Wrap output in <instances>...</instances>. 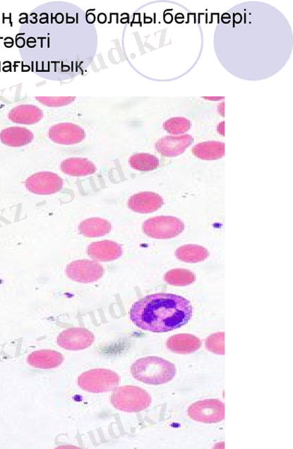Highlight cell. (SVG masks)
<instances>
[{"label": "cell", "instance_id": "cell-21", "mask_svg": "<svg viewBox=\"0 0 293 449\" xmlns=\"http://www.w3.org/2000/svg\"><path fill=\"white\" fill-rule=\"evenodd\" d=\"M177 258L183 262L198 263L209 258L210 252L205 247L196 245L181 246L176 251Z\"/></svg>", "mask_w": 293, "mask_h": 449}, {"label": "cell", "instance_id": "cell-6", "mask_svg": "<svg viewBox=\"0 0 293 449\" xmlns=\"http://www.w3.org/2000/svg\"><path fill=\"white\" fill-rule=\"evenodd\" d=\"M189 417L201 423H217L225 419V405L218 399L199 400L189 407Z\"/></svg>", "mask_w": 293, "mask_h": 449}, {"label": "cell", "instance_id": "cell-20", "mask_svg": "<svg viewBox=\"0 0 293 449\" xmlns=\"http://www.w3.org/2000/svg\"><path fill=\"white\" fill-rule=\"evenodd\" d=\"M80 233L85 238H100L112 230V224L102 218H90L79 225Z\"/></svg>", "mask_w": 293, "mask_h": 449}, {"label": "cell", "instance_id": "cell-19", "mask_svg": "<svg viewBox=\"0 0 293 449\" xmlns=\"http://www.w3.org/2000/svg\"><path fill=\"white\" fill-rule=\"evenodd\" d=\"M60 168L64 173L75 177L90 176L96 171V167L92 162L80 157H72L64 161L61 163Z\"/></svg>", "mask_w": 293, "mask_h": 449}, {"label": "cell", "instance_id": "cell-4", "mask_svg": "<svg viewBox=\"0 0 293 449\" xmlns=\"http://www.w3.org/2000/svg\"><path fill=\"white\" fill-rule=\"evenodd\" d=\"M120 377L109 369H95L83 372L79 376L78 386L84 391L94 394L114 391L119 386Z\"/></svg>", "mask_w": 293, "mask_h": 449}, {"label": "cell", "instance_id": "cell-23", "mask_svg": "<svg viewBox=\"0 0 293 449\" xmlns=\"http://www.w3.org/2000/svg\"><path fill=\"white\" fill-rule=\"evenodd\" d=\"M196 281V276L189 270L174 269L165 275V281L171 285L186 286Z\"/></svg>", "mask_w": 293, "mask_h": 449}, {"label": "cell", "instance_id": "cell-26", "mask_svg": "<svg viewBox=\"0 0 293 449\" xmlns=\"http://www.w3.org/2000/svg\"><path fill=\"white\" fill-rule=\"evenodd\" d=\"M42 104L49 107H61L69 105L76 99V97H36Z\"/></svg>", "mask_w": 293, "mask_h": 449}, {"label": "cell", "instance_id": "cell-17", "mask_svg": "<svg viewBox=\"0 0 293 449\" xmlns=\"http://www.w3.org/2000/svg\"><path fill=\"white\" fill-rule=\"evenodd\" d=\"M33 140V133L25 128L10 127L0 132V141L9 147H22Z\"/></svg>", "mask_w": 293, "mask_h": 449}, {"label": "cell", "instance_id": "cell-25", "mask_svg": "<svg viewBox=\"0 0 293 449\" xmlns=\"http://www.w3.org/2000/svg\"><path fill=\"white\" fill-rule=\"evenodd\" d=\"M225 333L220 332L214 333L206 338L205 347L213 353L218 355H225Z\"/></svg>", "mask_w": 293, "mask_h": 449}, {"label": "cell", "instance_id": "cell-15", "mask_svg": "<svg viewBox=\"0 0 293 449\" xmlns=\"http://www.w3.org/2000/svg\"><path fill=\"white\" fill-rule=\"evenodd\" d=\"M64 358L59 352L52 350H41L33 352L28 357L29 365L35 369H52L62 365Z\"/></svg>", "mask_w": 293, "mask_h": 449}, {"label": "cell", "instance_id": "cell-7", "mask_svg": "<svg viewBox=\"0 0 293 449\" xmlns=\"http://www.w3.org/2000/svg\"><path fill=\"white\" fill-rule=\"evenodd\" d=\"M104 272L102 264L90 260L72 262L66 269V275L70 280L80 283L97 282L103 276Z\"/></svg>", "mask_w": 293, "mask_h": 449}, {"label": "cell", "instance_id": "cell-27", "mask_svg": "<svg viewBox=\"0 0 293 449\" xmlns=\"http://www.w3.org/2000/svg\"><path fill=\"white\" fill-rule=\"evenodd\" d=\"M217 132L222 136H223V137L225 136V123H224V121H223V123H222L221 124H220L217 126Z\"/></svg>", "mask_w": 293, "mask_h": 449}, {"label": "cell", "instance_id": "cell-5", "mask_svg": "<svg viewBox=\"0 0 293 449\" xmlns=\"http://www.w3.org/2000/svg\"><path fill=\"white\" fill-rule=\"evenodd\" d=\"M144 234L150 238L167 240L179 236L185 230V224L172 216H158L145 221L142 226Z\"/></svg>", "mask_w": 293, "mask_h": 449}, {"label": "cell", "instance_id": "cell-1", "mask_svg": "<svg viewBox=\"0 0 293 449\" xmlns=\"http://www.w3.org/2000/svg\"><path fill=\"white\" fill-rule=\"evenodd\" d=\"M192 314L193 307L189 300L176 295L160 293L134 302L130 318L143 331L162 333L185 326L191 320Z\"/></svg>", "mask_w": 293, "mask_h": 449}, {"label": "cell", "instance_id": "cell-22", "mask_svg": "<svg viewBox=\"0 0 293 449\" xmlns=\"http://www.w3.org/2000/svg\"><path fill=\"white\" fill-rule=\"evenodd\" d=\"M129 164L133 169L140 172H150L160 166V160L154 155L145 153L136 154L129 159Z\"/></svg>", "mask_w": 293, "mask_h": 449}, {"label": "cell", "instance_id": "cell-10", "mask_svg": "<svg viewBox=\"0 0 293 449\" xmlns=\"http://www.w3.org/2000/svg\"><path fill=\"white\" fill-rule=\"evenodd\" d=\"M48 137L55 143L71 145L83 141L85 133L79 125L65 123L53 125L48 131Z\"/></svg>", "mask_w": 293, "mask_h": 449}, {"label": "cell", "instance_id": "cell-24", "mask_svg": "<svg viewBox=\"0 0 293 449\" xmlns=\"http://www.w3.org/2000/svg\"><path fill=\"white\" fill-rule=\"evenodd\" d=\"M191 121L184 117L169 118L164 123V129L172 135H183L190 130Z\"/></svg>", "mask_w": 293, "mask_h": 449}, {"label": "cell", "instance_id": "cell-18", "mask_svg": "<svg viewBox=\"0 0 293 449\" xmlns=\"http://www.w3.org/2000/svg\"><path fill=\"white\" fill-rule=\"evenodd\" d=\"M192 152L203 161H216L225 155V144L222 142L208 141L194 145Z\"/></svg>", "mask_w": 293, "mask_h": 449}, {"label": "cell", "instance_id": "cell-12", "mask_svg": "<svg viewBox=\"0 0 293 449\" xmlns=\"http://www.w3.org/2000/svg\"><path fill=\"white\" fill-rule=\"evenodd\" d=\"M163 199L153 192H141L132 196L128 200V208L139 214H151L162 207Z\"/></svg>", "mask_w": 293, "mask_h": 449}, {"label": "cell", "instance_id": "cell-2", "mask_svg": "<svg viewBox=\"0 0 293 449\" xmlns=\"http://www.w3.org/2000/svg\"><path fill=\"white\" fill-rule=\"evenodd\" d=\"M131 373L140 382L162 385L172 381L177 370L172 362L158 357H148L133 362Z\"/></svg>", "mask_w": 293, "mask_h": 449}, {"label": "cell", "instance_id": "cell-11", "mask_svg": "<svg viewBox=\"0 0 293 449\" xmlns=\"http://www.w3.org/2000/svg\"><path fill=\"white\" fill-rule=\"evenodd\" d=\"M194 140L192 136H167L158 140L155 149L162 155L167 157L177 156L191 147Z\"/></svg>", "mask_w": 293, "mask_h": 449}, {"label": "cell", "instance_id": "cell-16", "mask_svg": "<svg viewBox=\"0 0 293 449\" xmlns=\"http://www.w3.org/2000/svg\"><path fill=\"white\" fill-rule=\"evenodd\" d=\"M167 346L173 353L189 355L198 351L201 347L202 343L198 337L184 333L169 337Z\"/></svg>", "mask_w": 293, "mask_h": 449}, {"label": "cell", "instance_id": "cell-9", "mask_svg": "<svg viewBox=\"0 0 293 449\" xmlns=\"http://www.w3.org/2000/svg\"><path fill=\"white\" fill-rule=\"evenodd\" d=\"M95 337L85 328H69L61 333L57 338L59 347L68 350H82L92 346Z\"/></svg>", "mask_w": 293, "mask_h": 449}, {"label": "cell", "instance_id": "cell-8", "mask_svg": "<svg viewBox=\"0 0 293 449\" xmlns=\"http://www.w3.org/2000/svg\"><path fill=\"white\" fill-rule=\"evenodd\" d=\"M28 190L36 195H52L64 187V180L58 175L51 172L35 173L26 180Z\"/></svg>", "mask_w": 293, "mask_h": 449}, {"label": "cell", "instance_id": "cell-13", "mask_svg": "<svg viewBox=\"0 0 293 449\" xmlns=\"http://www.w3.org/2000/svg\"><path fill=\"white\" fill-rule=\"evenodd\" d=\"M88 253L94 261L107 262L119 259L123 254V249L117 242L104 240L92 242L88 247Z\"/></svg>", "mask_w": 293, "mask_h": 449}, {"label": "cell", "instance_id": "cell-3", "mask_svg": "<svg viewBox=\"0 0 293 449\" xmlns=\"http://www.w3.org/2000/svg\"><path fill=\"white\" fill-rule=\"evenodd\" d=\"M152 403L150 395L136 386L116 387L112 395V404L119 411L138 412L148 409Z\"/></svg>", "mask_w": 293, "mask_h": 449}, {"label": "cell", "instance_id": "cell-14", "mask_svg": "<svg viewBox=\"0 0 293 449\" xmlns=\"http://www.w3.org/2000/svg\"><path fill=\"white\" fill-rule=\"evenodd\" d=\"M43 116V112L40 107L30 104H22L12 108L8 117L12 123L32 125L40 123Z\"/></svg>", "mask_w": 293, "mask_h": 449}]
</instances>
